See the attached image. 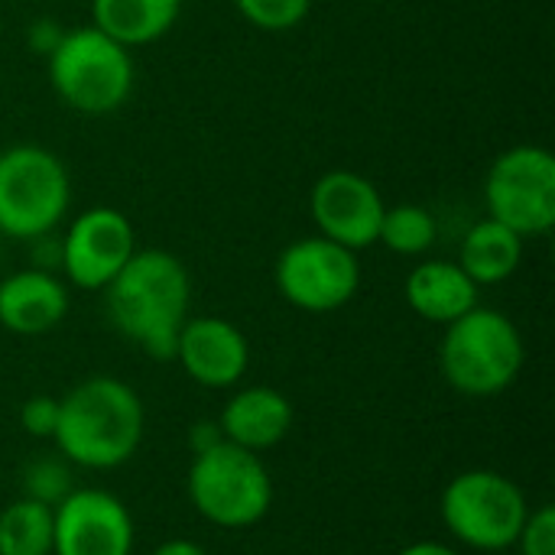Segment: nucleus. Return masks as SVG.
I'll return each mask as SVG.
<instances>
[{
    "label": "nucleus",
    "mask_w": 555,
    "mask_h": 555,
    "mask_svg": "<svg viewBox=\"0 0 555 555\" xmlns=\"http://www.w3.org/2000/svg\"><path fill=\"white\" fill-rule=\"evenodd\" d=\"M114 328L156 361H172L189 319L192 280L185 263L159 247L133 250L124 270L104 286Z\"/></svg>",
    "instance_id": "nucleus-1"
},
{
    "label": "nucleus",
    "mask_w": 555,
    "mask_h": 555,
    "mask_svg": "<svg viewBox=\"0 0 555 555\" xmlns=\"http://www.w3.org/2000/svg\"><path fill=\"white\" fill-rule=\"evenodd\" d=\"M146 429L143 400L117 377L98 374L75 384L59 400V423L52 442L68 465L111 472L127 465Z\"/></svg>",
    "instance_id": "nucleus-2"
},
{
    "label": "nucleus",
    "mask_w": 555,
    "mask_h": 555,
    "mask_svg": "<svg viewBox=\"0 0 555 555\" xmlns=\"http://www.w3.org/2000/svg\"><path fill=\"white\" fill-rule=\"evenodd\" d=\"M524 338L517 325L498 312L475 306L446 325L439 345V367L452 390L465 397H498L524 371Z\"/></svg>",
    "instance_id": "nucleus-3"
},
{
    "label": "nucleus",
    "mask_w": 555,
    "mask_h": 555,
    "mask_svg": "<svg viewBox=\"0 0 555 555\" xmlns=\"http://www.w3.org/2000/svg\"><path fill=\"white\" fill-rule=\"evenodd\" d=\"M49 81L72 111L88 117L114 114L133 91V59L98 26L65 29L49 52Z\"/></svg>",
    "instance_id": "nucleus-4"
},
{
    "label": "nucleus",
    "mask_w": 555,
    "mask_h": 555,
    "mask_svg": "<svg viewBox=\"0 0 555 555\" xmlns=\"http://www.w3.org/2000/svg\"><path fill=\"white\" fill-rule=\"evenodd\" d=\"M189 501L208 524L221 530H247L270 514L273 481L257 452L221 439L192 459Z\"/></svg>",
    "instance_id": "nucleus-5"
},
{
    "label": "nucleus",
    "mask_w": 555,
    "mask_h": 555,
    "mask_svg": "<svg viewBox=\"0 0 555 555\" xmlns=\"http://www.w3.org/2000/svg\"><path fill=\"white\" fill-rule=\"evenodd\" d=\"M72 185L62 159L36 143L0 153V234L13 241L49 237L68 211Z\"/></svg>",
    "instance_id": "nucleus-6"
},
{
    "label": "nucleus",
    "mask_w": 555,
    "mask_h": 555,
    "mask_svg": "<svg viewBox=\"0 0 555 555\" xmlns=\"http://www.w3.org/2000/svg\"><path fill=\"white\" fill-rule=\"evenodd\" d=\"M439 511L446 530L459 543L481 553H501L517 546V537L530 517V504L517 481L491 468L455 475L442 491Z\"/></svg>",
    "instance_id": "nucleus-7"
},
{
    "label": "nucleus",
    "mask_w": 555,
    "mask_h": 555,
    "mask_svg": "<svg viewBox=\"0 0 555 555\" xmlns=\"http://www.w3.org/2000/svg\"><path fill=\"white\" fill-rule=\"evenodd\" d=\"M488 218L524 241L543 237L555 224V156L546 146L520 143L504 150L485 182Z\"/></svg>",
    "instance_id": "nucleus-8"
},
{
    "label": "nucleus",
    "mask_w": 555,
    "mask_h": 555,
    "mask_svg": "<svg viewBox=\"0 0 555 555\" xmlns=\"http://www.w3.org/2000/svg\"><path fill=\"white\" fill-rule=\"evenodd\" d=\"M276 286L283 299L302 312H335L348 306L361 286V263L354 250L328 237H302L276 260Z\"/></svg>",
    "instance_id": "nucleus-9"
},
{
    "label": "nucleus",
    "mask_w": 555,
    "mask_h": 555,
    "mask_svg": "<svg viewBox=\"0 0 555 555\" xmlns=\"http://www.w3.org/2000/svg\"><path fill=\"white\" fill-rule=\"evenodd\" d=\"M137 237L127 215L107 205L81 211L59 244V267L78 289H104L133 257Z\"/></svg>",
    "instance_id": "nucleus-10"
},
{
    "label": "nucleus",
    "mask_w": 555,
    "mask_h": 555,
    "mask_svg": "<svg viewBox=\"0 0 555 555\" xmlns=\"http://www.w3.org/2000/svg\"><path fill=\"white\" fill-rule=\"evenodd\" d=\"M133 517L101 488H75L52 507V555H130Z\"/></svg>",
    "instance_id": "nucleus-11"
},
{
    "label": "nucleus",
    "mask_w": 555,
    "mask_h": 555,
    "mask_svg": "<svg viewBox=\"0 0 555 555\" xmlns=\"http://www.w3.org/2000/svg\"><path fill=\"white\" fill-rule=\"evenodd\" d=\"M384 208L387 205L377 185L351 169L325 172L312 185V195H309V211H312L319 234L354 254L377 244Z\"/></svg>",
    "instance_id": "nucleus-12"
},
{
    "label": "nucleus",
    "mask_w": 555,
    "mask_h": 555,
    "mask_svg": "<svg viewBox=\"0 0 555 555\" xmlns=\"http://www.w3.org/2000/svg\"><path fill=\"white\" fill-rule=\"evenodd\" d=\"M172 361L182 364V371L208 390H228L234 384H241V377L247 374L250 364V345L244 338V332L218 315H189L179 341H176V354Z\"/></svg>",
    "instance_id": "nucleus-13"
},
{
    "label": "nucleus",
    "mask_w": 555,
    "mask_h": 555,
    "mask_svg": "<svg viewBox=\"0 0 555 555\" xmlns=\"http://www.w3.org/2000/svg\"><path fill=\"white\" fill-rule=\"evenodd\" d=\"M68 315V289L49 270H20L0 283V325L13 335H46Z\"/></svg>",
    "instance_id": "nucleus-14"
},
{
    "label": "nucleus",
    "mask_w": 555,
    "mask_h": 555,
    "mask_svg": "<svg viewBox=\"0 0 555 555\" xmlns=\"http://www.w3.org/2000/svg\"><path fill=\"white\" fill-rule=\"evenodd\" d=\"M293 403L273 387H244L237 390L218 420V429L228 442L247 452H267L280 446L293 429Z\"/></svg>",
    "instance_id": "nucleus-15"
},
{
    "label": "nucleus",
    "mask_w": 555,
    "mask_h": 555,
    "mask_svg": "<svg viewBox=\"0 0 555 555\" xmlns=\"http://www.w3.org/2000/svg\"><path fill=\"white\" fill-rule=\"evenodd\" d=\"M478 289L472 283V276L449 260H426L420 263L410 276H406V302L410 309L436 325H449L455 319H462L465 312H472L478 306Z\"/></svg>",
    "instance_id": "nucleus-16"
},
{
    "label": "nucleus",
    "mask_w": 555,
    "mask_h": 555,
    "mask_svg": "<svg viewBox=\"0 0 555 555\" xmlns=\"http://www.w3.org/2000/svg\"><path fill=\"white\" fill-rule=\"evenodd\" d=\"M182 13V0H91V26L124 49L163 39Z\"/></svg>",
    "instance_id": "nucleus-17"
},
{
    "label": "nucleus",
    "mask_w": 555,
    "mask_h": 555,
    "mask_svg": "<svg viewBox=\"0 0 555 555\" xmlns=\"http://www.w3.org/2000/svg\"><path fill=\"white\" fill-rule=\"evenodd\" d=\"M520 260H524V237L494 218L472 224L459 250V267L472 276L475 286H494L511 280Z\"/></svg>",
    "instance_id": "nucleus-18"
},
{
    "label": "nucleus",
    "mask_w": 555,
    "mask_h": 555,
    "mask_svg": "<svg viewBox=\"0 0 555 555\" xmlns=\"http://www.w3.org/2000/svg\"><path fill=\"white\" fill-rule=\"evenodd\" d=\"M0 555H52V507L20 498L0 511Z\"/></svg>",
    "instance_id": "nucleus-19"
},
{
    "label": "nucleus",
    "mask_w": 555,
    "mask_h": 555,
    "mask_svg": "<svg viewBox=\"0 0 555 555\" xmlns=\"http://www.w3.org/2000/svg\"><path fill=\"white\" fill-rule=\"evenodd\" d=\"M436 234H439L436 218L426 208H420V205H393V208H384L377 241L393 254L416 257V254H426L436 244Z\"/></svg>",
    "instance_id": "nucleus-20"
},
{
    "label": "nucleus",
    "mask_w": 555,
    "mask_h": 555,
    "mask_svg": "<svg viewBox=\"0 0 555 555\" xmlns=\"http://www.w3.org/2000/svg\"><path fill=\"white\" fill-rule=\"evenodd\" d=\"M72 491H75L72 488V468H68V462L62 455L33 459L23 468V498H29V501H39L46 507H55Z\"/></svg>",
    "instance_id": "nucleus-21"
},
{
    "label": "nucleus",
    "mask_w": 555,
    "mask_h": 555,
    "mask_svg": "<svg viewBox=\"0 0 555 555\" xmlns=\"http://www.w3.org/2000/svg\"><path fill=\"white\" fill-rule=\"evenodd\" d=\"M234 7L250 26L267 33H286L309 16L312 0H234Z\"/></svg>",
    "instance_id": "nucleus-22"
},
{
    "label": "nucleus",
    "mask_w": 555,
    "mask_h": 555,
    "mask_svg": "<svg viewBox=\"0 0 555 555\" xmlns=\"http://www.w3.org/2000/svg\"><path fill=\"white\" fill-rule=\"evenodd\" d=\"M520 555H555V507L543 504L530 511L520 537H517Z\"/></svg>",
    "instance_id": "nucleus-23"
},
{
    "label": "nucleus",
    "mask_w": 555,
    "mask_h": 555,
    "mask_svg": "<svg viewBox=\"0 0 555 555\" xmlns=\"http://www.w3.org/2000/svg\"><path fill=\"white\" fill-rule=\"evenodd\" d=\"M55 423H59V400L55 397H46V393L29 397L20 410V426L33 439H52Z\"/></svg>",
    "instance_id": "nucleus-24"
},
{
    "label": "nucleus",
    "mask_w": 555,
    "mask_h": 555,
    "mask_svg": "<svg viewBox=\"0 0 555 555\" xmlns=\"http://www.w3.org/2000/svg\"><path fill=\"white\" fill-rule=\"evenodd\" d=\"M62 33H65V29H62L55 20H33V23H29V29H26V42H29V49H33V52H39V55H46V59H49V52L59 46Z\"/></svg>",
    "instance_id": "nucleus-25"
},
{
    "label": "nucleus",
    "mask_w": 555,
    "mask_h": 555,
    "mask_svg": "<svg viewBox=\"0 0 555 555\" xmlns=\"http://www.w3.org/2000/svg\"><path fill=\"white\" fill-rule=\"evenodd\" d=\"M221 439H224V436H221L218 423H198V426H192V433H189V446H192L195 455L205 452V449H211V446H218Z\"/></svg>",
    "instance_id": "nucleus-26"
},
{
    "label": "nucleus",
    "mask_w": 555,
    "mask_h": 555,
    "mask_svg": "<svg viewBox=\"0 0 555 555\" xmlns=\"http://www.w3.org/2000/svg\"><path fill=\"white\" fill-rule=\"evenodd\" d=\"M150 555H208L198 543L192 540H166L163 546H156Z\"/></svg>",
    "instance_id": "nucleus-27"
},
{
    "label": "nucleus",
    "mask_w": 555,
    "mask_h": 555,
    "mask_svg": "<svg viewBox=\"0 0 555 555\" xmlns=\"http://www.w3.org/2000/svg\"><path fill=\"white\" fill-rule=\"evenodd\" d=\"M400 555H459L452 546H446V543H413V546H406Z\"/></svg>",
    "instance_id": "nucleus-28"
}]
</instances>
